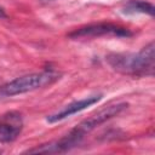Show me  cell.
<instances>
[{"label": "cell", "instance_id": "obj_1", "mask_svg": "<svg viewBox=\"0 0 155 155\" xmlns=\"http://www.w3.org/2000/svg\"><path fill=\"white\" fill-rule=\"evenodd\" d=\"M154 41L137 53H111L107 57L109 65L125 75L153 76L154 74Z\"/></svg>", "mask_w": 155, "mask_h": 155}, {"label": "cell", "instance_id": "obj_2", "mask_svg": "<svg viewBox=\"0 0 155 155\" xmlns=\"http://www.w3.org/2000/svg\"><path fill=\"white\" fill-rule=\"evenodd\" d=\"M126 108H127V104L126 103L110 104L108 107L102 108L101 110H98L97 113H94L90 117L85 119L84 121H81L68 134H65L63 138H61L59 140H57L58 144H59V147H61V149H62V151L63 153H67L70 149H73L74 147H76L84 139V137L87 133H90L96 127H98L99 125L104 124L105 121L110 120L111 117L116 116L117 114H120Z\"/></svg>", "mask_w": 155, "mask_h": 155}, {"label": "cell", "instance_id": "obj_3", "mask_svg": "<svg viewBox=\"0 0 155 155\" xmlns=\"http://www.w3.org/2000/svg\"><path fill=\"white\" fill-rule=\"evenodd\" d=\"M59 79V74L54 71H41V73H31L0 86V97H12L22 93H27L30 91H35L38 88L46 87Z\"/></svg>", "mask_w": 155, "mask_h": 155}, {"label": "cell", "instance_id": "obj_4", "mask_svg": "<svg viewBox=\"0 0 155 155\" xmlns=\"http://www.w3.org/2000/svg\"><path fill=\"white\" fill-rule=\"evenodd\" d=\"M132 31L128 28H125L114 23H93L80 27L74 31L69 33L70 39H94L102 36H117V38H128L132 36Z\"/></svg>", "mask_w": 155, "mask_h": 155}, {"label": "cell", "instance_id": "obj_5", "mask_svg": "<svg viewBox=\"0 0 155 155\" xmlns=\"http://www.w3.org/2000/svg\"><path fill=\"white\" fill-rule=\"evenodd\" d=\"M23 117L18 111H8L0 116V143H11L21 134Z\"/></svg>", "mask_w": 155, "mask_h": 155}, {"label": "cell", "instance_id": "obj_6", "mask_svg": "<svg viewBox=\"0 0 155 155\" xmlns=\"http://www.w3.org/2000/svg\"><path fill=\"white\" fill-rule=\"evenodd\" d=\"M101 99H102V94H94V96H90V97H86V98H82V99H79V101H74V102L69 103L68 105H65L59 111L48 115L46 121L50 122V124L62 121V120H64V119H67V117H69V116H71L76 113H80V111L85 110L86 108L96 104Z\"/></svg>", "mask_w": 155, "mask_h": 155}, {"label": "cell", "instance_id": "obj_7", "mask_svg": "<svg viewBox=\"0 0 155 155\" xmlns=\"http://www.w3.org/2000/svg\"><path fill=\"white\" fill-rule=\"evenodd\" d=\"M122 12L126 15H134V13H145L149 16L154 15V6L144 0H130L127 1L124 7Z\"/></svg>", "mask_w": 155, "mask_h": 155}, {"label": "cell", "instance_id": "obj_8", "mask_svg": "<svg viewBox=\"0 0 155 155\" xmlns=\"http://www.w3.org/2000/svg\"><path fill=\"white\" fill-rule=\"evenodd\" d=\"M6 17H7L6 12L4 11V8H2V7H0V19H2V18H6Z\"/></svg>", "mask_w": 155, "mask_h": 155}]
</instances>
